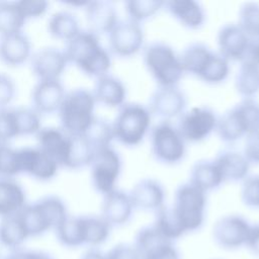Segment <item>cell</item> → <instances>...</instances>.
<instances>
[{
  "label": "cell",
  "mask_w": 259,
  "mask_h": 259,
  "mask_svg": "<svg viewBox=\"0 0 259 259\" xmlns=\"http://www.w3.org/2000/svg\"><path fill=\"white\" fill-rule=\"evenodd\" d=\"M235 88L243 98H253L259 92V67L240 63Z\"/></svg>",
  "instance_id": "obj_33"
},
{
  "label": "cell",
  "mask_w": 259,
  "mask_h": 259,
  "mask_svg": "<svg viewBox=\"0 0 259 259\" xmlns=\"http://www.w3.org/2000/svg\"><path fill=\"white\" fill-rule=\"evenodd\" d=\"M237 24L249 38H259V4L254 2L243 4L239 9Z\"/></svg>",
  "instance_id": "obj_41"
},
{
  "label": "cell",
  "mask_w": 259,
  "mask_h": 259,
  "mask_svg": "<svg viewBox=\"0 0 259 259\" xmlns=\"http://www.w3.org/2000/svg\"><path fill=\"white\" fill-rule=\"evenodd\" d=\"M164 6L170 15L182 26L189 29L200 28L205 21V12L200 3L193 0H171Z\"/></svg>",
  "instance_id": "obj_22"
},
{
  "label": "cell",
  "mask_w": 259,
  "mask_h": 259,
  "mask_svg": "<svg viewBox=\"0 0 259 259\" xmlns=\"http://www.w3.org/2000/svg\"><path fill=\"white\" fill-rule=\"evenodd\" d=\"M172 206L185 232L196 231L204 222L206 194L189 182L183 183L175 190Z\"/></svg>",
  "instance_id": "obj_6"
},
{
  "label": "cell",
  "mask_w": 259,
  "mask_h": 259,
  "mask_svg": "<svg viewBox=\"0 0 259 259\" xmlns=\"http://www.w3.org/2000/svg\"><path fill=\"white\" fill-rule=\"evenodd\" d=\"M107 259H141L135 247L128 245H117L106 255Z\"/></svg>",
  "instance_id": "obj_48"
},
{
  "label": "cell",
  "mask_w": 259,
  "mask_h": 259,
  "mask_svg": "<svg viewBox=\"0 0 259 259\" xmlns=\"http://www.w3.org/2000/svg\"><path fill=\"white\" fill-rule=\"evenodd\" d=\"M68 63L64 51L47 48L39 50L32 56L31 69L38 81L59 80Z\"/></svg>",
  "instance_id": "obj_14"
},
{
  "label": "cell",
  "mask_w": 259,
  "mask_h": 259,
  "mask_svg": "<svg viewBox=\"0 0 259 259\" xmlns=\"http://www.w3.org/2000/svg\"><path fill=\"white\" fill-rule=\"evenodd\" d=\"M218 116L208 106H196L184 111L180 116L177 130L185 142L198 143L215 131Z\"/></svg>",
  "instance_id": "obj_9"
},
{
  "label": "cell",
  "mask_w": 259,
  "mask_h": 259,
  "mask_svg": "<svg viewBox=\"0 0 259 259\" xmlns=\"http://www.w3.org/2000/svg\"><path fill=\"white\" fill-rule=\"evenodd\" d=\"M229 73V61L219 53L213 52L205 69L203 70L198 79H200L206 84L215 85L224 82L228 78Z\"/></svg>",
  "instance_id": "obj_40"
},
{
  "label": "cell",
  "mask_w": 259,
  "mask_h": 259,
  "mask_svg": "<svg viewBox=\"0 0 259 259\" xmlns=\"http://www.w3.org/2000/svg\"><path fill=\"white\" fill-rule=\"evenodd\" d=\"M59 241L67 247H78L84 244L82 217H67L57 227Z\"/></svg>",
  "instance_id": "obj_34"
},
{
  "label": "cell",
  "mask_w": 259,
  "mask_h": 259,
  "mask_svg": "<svg viewBox=\"0 0 259 259\" xmlns=\"http://www.w3.org/2000/svg\"><path fill=\"white\" fill-rule=\"evenodd\" d=\"M0 152H1V144H0Z\"/></svg>",
  "instance_id": "obj_54"
},
{
  "label": "cell",
  "mask_w": 259,
  "mask_h": 259,
  "mask_svg": "<svg viewBox=\"0 0 259 259\" xmlns=\"http://www.w3.org/2000/svg\"><path fill=\"white\" fill-rule=\"evenodd\" d=\"M48 28L53 36L66 41L72 39L80 31L78 20L68 11L54 13L48 22Z\"/></svg>",
  "instance_id": "obj_32"
},
{
  "label": "cell",
  "mask_w": 259,
  "mask_h": 259,
  "mask_svg": "<svg viewBox=\"0 0 259 259\" xmlns=\"http://www.w3.org/2000/svg\"><path fill=\"white\" fill-rule=\"evenodd\" d=\"M168 243L172 242L166 239L155 229L154 226H152L145 227L139 231L136 236V242L134 247L141 256V259H143L153 251Z\"/></svg>",
  "instance_id": "obj_38"
},
{
  "label": "cell",
  "mask_w": 259,
  "mask_h": 259,
  "mask_svg": "<svg viewBox=\"0 0 259 259\" xmlns=\"http://www.w3.org/2000/svg\"><path fill=\"white\" fill-rule=\"evenodd\" d=\"M23 188L13 178L0 176V215L2 218L18 213L25 205Z\"/></svg>",
  "instance_id": "obj_25"
},
{
  "label": "cell",
  "mask_w": 259,
  "mask_h": 259,
  "mask_svg": "<svg viewBox=\"0 0 259 259\" xmlns=\"http://www.w3.org/2000/svg\"><path fill=\"white\" fill-rule=\"evenodd\" d=\"M28 235L18 214L4 217L0 223V243L8 248L19 247Z\"/></svg>",
  "instance_id": "obj_31"
},
{
  "label": "cell",
  "mask_w": 259,
  "mask_h": 259,
  "mask_svg": "<svg viewBox=\"0 0 259 259\" xmlns=\"http://www.w3.org/2000/svg\"><path fill=\"white\" fill-rule=\"evenodd\" d=\"M165 2L160 0H130L124 4L127 19L140 23L154 16Z\"/></svg>",
  "instance_id": "obj_39"
},
{
  "label": "cell",
  "mask_w": 259,
  "mask_h": 259,
  "mask_svg": "<svg viewBox=\"0 0 259 259\" xmlns=\"http://www.w3.org/2000/svg\"><path fill=\"white\" fill-rule=\"evenodd\" d=\"M259 130V103L243 98L218 117L215 132L225 143H234Z\"/></svg>",
  "instance_id": "obj_2"
},
{
  "label": "cell",
  "mask_w": 259,
  "mask_h": 259,
  "mask_svg": "<svg viewBox=\"0 0 259 259\" xmlns=\"http://www.w3.org/2000/svg\"><path fill=\"white\" fill-rule=\"evenodd\" d=\"M15 94V85L13 80L0 73V108L6 107L13 99Z\"/></svg>",
  "instance_id": "obj_47"
},
{
  "label": "cell",
  "mask_w": 259,
  "mask_h": 259,
  "mask_svg": "<svg viewBox=\"0 0 259 259\" xmlns=\"http://www.w3.org/2000/svg\"><path fill=\"white\" fill-rule=\"evenodd\" d=\"M20 136L16 114V107L0 108V144L6 143Z\"/></svg>",
  "instance_id": "obj_42"
},
{
  "label": "cell",
  "mask_w": 259,
  "mask_h": 259,
  "mask_svg": "<svg viewBox=\"0 0 259 259\" xmlns=\"http://www.w3.org/2000/svg\"><path fill=\"white\" fill-rule=\"evenodd\" d=\"M30 41L22 32L0 36V60L7 66L23 64L30 56Z\"/></svg>",
  "instance_id": "obj_23"
},
{
  "label": "cell",
  "mask_w": 259,
  "mask_h": 259,
  "mask_svg": "<svg viewBox=\"0 0 259 259\" xmlns=\"http://www.w3.org/2000/svg\"><path fill=\"white\" fill-rule=\"evenodd\" d=\"M89 166L95 190L105 195L115 189L121 172V159L111 146L96 150Z\"/></svg>",
  "instance_id": "obj_8"
},
{
  "label": "cell",
  "mask_w": 259,
  "mask_h": 259,
  "mask_svg": "<svg viewBox=\"0 0 259 259\" xmlns=\"http://www.w3.org/2000/svg\"><path fill=\"white\" fill-rule=\"evenodd\" d=\"M151 151L154 158L163 164L174 165L183 160L185 141L170 121L161 120L151 130Z\"/></svg>",
  "instance_id": "obj_7"
},
{
  "label": "cell",
  "mask_w": 259,
  "mask_h": 259,
  "mask_svg": "<svg viewBox=\"0 0 259 259\" xmlns=\"http://www.w3.org/2000/svg\"><path fill=\"white\" fill-rule=\"evenodd\" d=\"M151 115L148 107L140 103L122 104L111 123L114 140L126 147L138 146L150 128Z\"/></svg>",
  "instance_id": "obj_5"
},
{
  "label": "cell",
  "mask_w": 259,
  "mask_h": 259,
  "mask_svg": "<svg viewBox=\"0 0 259 259\" xmlns=\"http://www.w3.org/2000/svg\"><path fill=\"white\" fill-rule=\"evenodd\" d=\"M213 162L223 182H238L248 177L251 164L244 154L238 151L223 150L218 153Z\"/></svg>",
  "instance_id": "obj_20"
},
{
  "label": "cell",
  "mask_w": 259,
  "mask_h": 259,
  "mask_svg": "<svg viewBox=\"0 0 259 259\" xmlns=\"http://www.w3.org/2000/svg\"><path fill=\"white\" fill-rule=\"evenodd\" d=\"M94 153V148L83 135H70L64 167L69 169H79L90 165Z\"/></svg>",
  "instance_id": "obj_29"
},
{
  "label": "cell",
  "mask_w": 259,
  "mask_h": 259,
  "mask_svg": "<svg viewBox=\"0 0 259 259\" xmlns=\"http://www.w3.org/2000/svg\"><path fill=\"white\" fill-rule=\"evenodd\" d=\"M82 220L84 231V244L98 246L107 240L111 227L101 215L82 217Z\"/></svg>",
  "instance_id": "obj_36"
},
{
  "label": "cell",
  "mask_w": 259,
  "mask_h": 259,
  "mask_svg": "<svg viewBox=\"0 0 259 259\" xmlns=\"http://www.w3.org/2000/svg\"><path fill=\"white\" fill-rule=\"evenodd\" d=\"M17 214L28 237L41 235L48 230L55 228L48 210L40 200L32 204H26Z\"/></svg>",
  "instance_id": "obj_26"
},
{
  "label": "cell",
  "mask_w": 259,
  "mask_h": 259,
  "mask_svg": "<svg viewBox=\"0 0 259 259\" xmlns=\"http://www.w3.org/2000/svg\"><path fill=\"white\" fill-rule=\"evenodd\" d=\"M16 151L19 173H26L41 181L50 180L57 174L60 166L37 147H25Z\"/></svg>",
  "instance_id": "obj_13"
},
{
  "label": "cell",
  "mask_w": 259,
  "mask_h": 259,
  "mask_svg": "<svg viewBox=\"0 0 259 259\" xmlns=\"http://www.w3.org/2000/svg\"><path fill=\"white\" fill-rule=\"evenodd\" d=\"M143 259H179V253L172 243H168L153 251Z\"/></svg>",
  "instance_id": "obj_50"
},
{
  "label": "cell",
  "mask_w": 259,
  "mask_h": 259,
  "mask_svg": "<svg viewBox=\"0 0 259 259\" xmlns=\"http://www.w3.org/2000/svg\"><path fill=\"white\" fill-rule=\"evenodd\" d=\"M250 38L236 23L223 25L217 35L219 54L230 61H241Z\"/></svg>",
  "instance_id": "obj_17"
},
{
  "label": "cell",
  "mask_w": 259,
  "mask_h": 259,
  "mask_svg": "<svg viewBox=\"0 0 259 259\" xmlns=\"http://www.w3.org/2000/svg\"><path fill=\"white\" fill-rule=\"evenodd\" d=\"M95 98L86 89H75L65 94L58 110L62 128L70 135H83L94 120Z\"/></svg>",
  "instance_id": "obj_4"
},
{
  "label": "cell",
  "mask_w": 259,
  "mask_h": 259,
  "mask_svg": "<svg viewBox=\"0 0 259 259\" xmlns=\"http://www.w3.org/2000/svg\"><path fill=\"white\" fill-rule=\"evenodd\" d=\"M143 61L159 87L176 86L184 75L180 56L168 44L154 41L144 49Z\"/></svg>",
  "instance_id": "obj_3"
},
{
  "label": "cell",
  "mask_w": 259,
  "mask_h": 259,
  "mask_svg": "<svg viewBox=\"0 0 259 259\" xmlns=\"http://www.w3.org/2000/svg\"><path fill=\"white\" fill-rule=\"evenodd\" d=\"M25 21L17 1L0 2V35L21 32Z\"/></svg>",
  "instance_id": "obj_35"
},
{
  "label": "cell",
  "mask_w": 259,
  "mask_h": 259,
  "mask_svg": "<svg viewBox=\"0 0 259 259\" xmlns=\"http://www.w3.org/2000/svg\"><path fill=\"white\" fill-rule=\"evenodd\" d=\"M128 194L134 207L141 210L156 212L164 205V187L155 179L147 178L138 181Z\"/></svg>",
  "instance_id": "obj_16"
},
{
  "label": "cell",
  "mask_w": 259,
  "mask_h": 259,
  "mask_svg": "<svg viewBox=\"0 0 259 259\" xmlns=\"http://www.w3.org/2000/svg\"><path fill=\"white\" fill-rule=\"evenodd\" d=\"M92 94L96 102L110 107H120L124 104L126 88L120 79L105 74L97 78Z\"/></svg>",
  "instance_id": "obj_24"
},
{
  "label": "cell",
  "mask_w": 259,
  "mask_h": 259,
  "mask_svg": "<svg viewBox=\"0 0 259 259\" xmlns=\"http://www.w3.org/2000/svg\"><path fill=\"white\" fill-rule=\"evenodd\" d=\"M81 259H107L106 255H104L102 252L96 249H91L87 251Z\"/></svg>",
  "instance_id": "obj_53"
},
{
  "label": "cell",
  "mask_w": 259,
  "mask_h": 259,
  "mask_svg": "<svg viewBox=\"0 0 259 259\" xmlns=\"http://www.w3.org/2000/svg\"><path fill=\"white\" fill-rule=\"evenodd\" d=\"M135 207L130 194L120 189H114L103 195L101 217L110 227H119L126 224L133 214Z\"/></svg>",
  "instance_id": "obj_15"
},
{
  "label": "cell",
  "mask_w": 259,
  "mask_h": 259,
  "mask_svg": "<svg viewBox=\"0 0 259 259\" xmlns=\"http://www.w3.org/2000/svg\"><path fill=\"white\" fill-rule=\"evenodd\" d=\"M186 105V96L177 86L158 87L150 97L148 109L151 114L169 121L180 116L185 111Z\"/></svg>",
  "instance_id": "obj_11"
},
{
  "label": "cell",
  "mask_w": 259,
  "mask_h": 259,
  "mask_svg": "<svg viewBox=\"0 0 259 259\" xmlns=\"http://www.w3.org/2000/svg\"><path fill=\"white\" fill-rule=\"evenodd\" d=\"M37 148L51 157L59 166H64L70 135L62 127H41L36 134Z\"/></svg>",
  "instance_id": "obj_19"
},
{
  "label": "cell",
  "mask_w": 259,
  "mask_h": 259,
  "mask_svg": "<svg viewBox=\"0 0 259 259\" xmlns=\"http://www.w3.org/2000/svg\"><path fill=\"white\" fill-rule=\"evenodd\" d=\"M144 39L141 24L130 19L118 20L108 33L110 52L120 58H128L140 52Z\"/></svg>",
  "instance_id": "obj_10"
},
{
  "label": "cell",
  "mask_w": 259,
  "mask_h": 259,
  "mask_svg": "<svg viewBox=\"0 0 259 259\" xmlns=\"http://www.w3.org/2000/svg\"><path fill=\"white\" fill-rule=\"evenodd\" d=\"M5 259H53L50 255L36 251L17 250L8 255Z\"/></svg>",
  "instance_id": "obj_51"
},
{
  "label": "cell",
  "mask_w": 259,
  "mask_h": 259,
  "mask_svg": "<svg viewBox=\"0 0 259 259\" xmlns=\"http://www.w3.org/2000/svg\"><path fill=\"white\" fill-rule=\"evenodd\" d=\"M188 182L205 193L220 187L224 183L213 160L196 161L190 169Z\"/></svg>",
  "instance_id": "obj_27"
},
{
  "label": "cell",
  "mask_w": 259,
  "mask_h": 259,
  "mask_svg": "<svg viewBox=\"0 0 259 259\" xmlns=\"http://www.w3.org/2000/svg\"><path fill=\"white\" fill-rule=\"evenodd\" d=\"M240 63L259 67V38H250Z\"/></svg>",
  "instance_id": "obj_49"
},
{
  "label": "cell",
  "mask_w": 259,
  "mask_h": 259,
  "mask_svg": "<svg viewBox=\"0 0 259 259\" xmlns=\"http://www.w3.org/2000/svg\"><path fill=\"white\" fill-rule=\"evenodd\" d=\"M83 136L87 139L95 151L110 147L112 140H114L111 123L99 117L94 118Z\"/></svg>",
  "instance_id": "obj_37"
},
{
  "label": "cell",
  "mask_w": 259,
  "mask_h": 259,
  "mask_svg": "<svg viewBox=\"0 0 259 259\" xmlns=\"http://www.w3.org/2000/svg\"><path fill=\"white\" fill-rule=\"evenodd\" d=\"M64 53L69 63L88 76L101 77L107 74L111 65L108 51L101 46L98 35L90 30H80L67 41Z\"/></svg>",
  "instance_id": "obj_1"
},
{
  "label": "cell",
  "mask_w": 259,
  "mask_h": 259,
  "mask_svg": "<svg viewBox=\"0 0 259 259\" xmlns=\"http://www.w3.org/2000/svg\"><path fill=\"white\" fill-rule=\"evenodd\" d=\"M246 246L255 254L259 255V224L251 225Z\"/></svg>",
  "instance_id": "obj_52"
},
{
  "label": "cell",
  "mask_w": 259,
  "mask_h": 259,
  "mask_svg": "<svg viewBox=\"0 0 259 259\" xmlns=\"http://www.w3.org/2000/svg\"><path fill=\"white\" fill-rule=\"evenodd\" d=\"M17 5L25 19L39 17L48 9V2L44 0H21L17 1Z\"/></svg>",
  "instance_id": "obj_45"
},
{
  "label": "cell",
  "mask_w": 259,
  "mask_h": 259,
  "mask_svg": "<svg viewBox=\"0 0 259 259\" xmlns=\"http://www.w3.org/2000/svg\"><path fill=\"white\" fill-rule=\"evenodd\" d=\"M243 154L250 164L259 165V130L246 137Z\"/></svg>",
  "instance_id": "obj_46"
},
{
  "label": "cell",
  "mask_w": 259,
  "mask_h": 259,
  "mask_svg": "<svg viewBox=\"0 0 259 259\" xmlns=\"http://www.w3.org/2000/svg\"><path fill=\"white\" fill-rule=\"evenodd\" d=\"M16 114L20 136L36 134L40 128V117L34 109L26 107H16Z\"/></svg>",
  "instance_id": "obj_43"
},
{
  "label": "cell",
  "mask_w": 259,
  "mask_h": 259,
  "mask_svg": "<svg viewBox=\"0 0 259 259\" xmlns=\"http://www.w3.org/2000/svg\"><path fill=\"white\" fill-rule=\"evenodd\" d=\"M212 54L213 51L202 42L188 45L179 55L184 73H189L199 78Z\"/></svg>",
  "instance_id": "obj_28"
},
{
  "label": "cell",
  "mask_w": 259,
  "mask_h": 259,
  "mask_svg": "<svg viewBox=\"0 0 259 259\" xmlns=\"http://www.w3.org/2000/svg\"><path fill=\"white\" fill-rule=\"evenodd\" d=\"M155 229L169 241H173L181 237L185 232L173 206L163 205L156 211Z\"/></svg>",
  "instance_id": "obj_30"
},
{
  "label": "cell",
  "mask_w": 259,
  "mask_h": 259,
  "mask_svg": "<svg viewBox=\"0 0 259 259\" xmlns=\"http://www.w3.org/2000/svg\"><path fill=\"white\" fill-rule=\"evenodd\" d=\"M85 14L89 30L97 35L109 33L118 21L116 9L108 1H88L85 6Z\"/></svg>",
  "instance_id": "obj_21"
},
{
  "label": "cell",
  "mask_w": 259,
  "mask_h": 259,
  "mask_svg": "<svg viewBox=\"0 0 259 259\" xmlns=\"http://www.w3.org/2000/svg\"><path fill=\"white\" fill-rule=\"evenodd\" d=\"M241 199L246 206L259 209V174L248 176L243 180Z\"/></svg>",
  "instance_id": "obj_44"
},
{
  "label": "cell",
  "mask_w": 259,
  "mask_h": 259,
  "mask_svg": "<svg viewBox=\"0 0 259 259\" xmlns=\"http://www.w3.org/2000/svg\"><path fill=\"white\" fill-rule=\"evenodd\" d=\"M65 94L60 80L38 81L32 90L33 109L39 114L58 111Z\"/></svg>",
  "instance_id": "obj_18"
},
{
  "label": "cell",
  "mask_w": 259,
  "mask_h": 259,
  "mask_svg": "<svg viewBox=\"0 0 259 259\" xmlns=\"http://www.w3.org/2000/svg\"><path fill=\"white\" fill-rule=\"evenodd\" d=\"M251 225L238 214L221 218L213 226L214 241L223 248L237 249L246 245Z\"/></svg>",
  "instance_id": "obj_12"
}]
</instances>
